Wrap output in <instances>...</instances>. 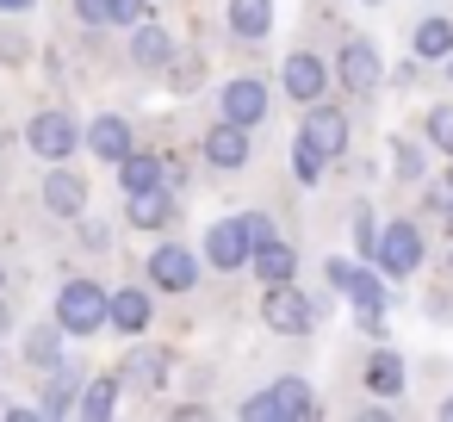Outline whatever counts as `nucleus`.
Listing matches in <instances>:
<instances>
[{
    "label": "nucleus",
    "instance_id": "0eeeda50",
    "mask_svg": "<svg viewBox=\"0 0 453 422\" xmlns=\"http://www.w3.org/2000/svg\"><path fill=\"white\" fill-rule=\"evenodd\" d=\"M150 286L162 292H193L199 286V255L187 242H156L150 249Z\"/></svg>",
    "mask_w": 453,
    "mask_h": 422
},
{
    "label": "nucleus",
    "instance_id": "dca6fc26",
    "mask_svg": "<svg viewBox=\"0 0 453 422\" xmlns=\"http://www.w3.org/2000/svg\"><path fill=\"white\" fill-rule=\"evenodd\" d=\"M249 267H255V280H261V286L298 280V249H292V242H280V236H267V242H255V249H249Z\"/></svg>",
    "mask_w": 453,
    "mask_h": 422
},
{
    "label": "nucleus",
    "instance_id": "aec40b11",
    "mask_svg": "<svg viewBox=\"0 0 453 422\" xmlns=\"http://www.w3.org/2000/svg\"><path fill=\"white\" fill-rule=\"evenodd\" d=\"M273 32V0H230V38L236 44H261Z\"/></svg>",
    "mask_w": 453,
    "mask_h": 422
},
{
    "label": "nucleus",
    "instance_id": "7c9ffc66",
    "mask_svg": "<svg viewBox=\"0 0 453 422\" xmlns=\"http://www.w3.org/2000/svg\"><path fill=\"white\" fill-rule=\"evenodd\" d=\"M422 131H428V143H434L441 156H453V106H434Z\"/></svg>",
    "mask_w": 453,
    "mask_h": 422
},
{
    "label": "nucleus",
    "instance_id": "9b49d317",
    "mask_svg": "<svg viewBox=\"0 0 453 422\" xmlns=\"http://www.w3.org/2000/svg\"><path fill=\"white\" fill-rule=\"evenodd\" d=\"M280 81H286V94H292L298 106H311V100H323L329 69H323V57H317V50H292V57H286V69H280Z\"/></svg>",
    "mask_w": 453,
    "mask_h": 422
},
{
    "label": "nucleus",
    "instance_id": "6ab92c4d",
    "mask_svg": "<svg viewBox=\"0 0 453 422\" xmlns=\"http://www.w3.org/2000/svg\"><path fill=\"white\" fill-rule=\"evenodd\" d=\"M106 323H112L119 335H143V329H150V292H143V286H125V292H112V304H106Z\"/></svg>",
    "mask_w": 453,
    "mask_h": 422
},
{
    "label": "nucleus",
    "instance_id": "b1692460",
    "mask_svg": "<svg viewBox=\"0 0 453 422\" xmlns=\"http://www.w3.org/2000/svg\"><path fill=\"white\" fill-rule=\"evenodd\" d=\"M119 187H125V193L162 187V156H150V150H131V156L119 162Z\"/></svg>",
    "mask_w": 453,
    "mask_h": 422
},
{
    "label": "nucleus",
    "instance_id": "f3484780",
    "mask_svg": "<svg viewBox=\"0 0 453 422\" xmlns=\"http://www.w3.org/2000/svg\"><path fill=\"white\" fill-rule=\"evenodd\" d=\"M44 211L50 218H81L88 211V180H75L69 168L50 162V180H44Z\"/></svg>",
    "mask_w": 453,
    "mask_h": 422
},
{
    "label": "nucleus",
    "instance_id": "ddd939ff",
    "mask_svg": "<svg viewBox=\"0 0 453 422\" xmlns=\"http://www.w3.org/2000/svg\"><path fill=\"white\" fill-rule=\"evenodd\" d=\"M81 143H88V150H94L100 162H112V168H119V162H125V156L137 150V137H131V125H125L119 112H100V119L88 125V137H81Z\"/></svg>",
    "mask_w": 453,
    "mask_h": 422
},
{
    "label": "nucleus",
    "instance_id": "f704fd0d",
    "mask_svg": "<svg viewBox=\"0 0 453 422\" xmlns=\"http://www.w3.org/2000/svg\"><path fill=\"white\" fill-rule=\"evenodd\" d=\"M106 7H112V0H75V13H81V26H106Z\"/></svg>",
    "mask_w": 453,
    "mask_h": 422
},
{
    "label": "nucleus",
    "instance_id": "4c0bfd02",
    "mask_svg": "<svg viewBox=\"0 0 453 422\" xmlns=\"http://www.w3.org/2000/svg\"><path fill=\"white\" fill-rule=\"evenodd\" d=\"M7 335H13V311H7V304H0V341H7Z\"/></svg>",
    "mask_w": 453,
    "mask_h": 422
},
{
    "label": "nucleus",
    "instance_id": "39448f33",
    "mask_svg": "<svg viewBox=\"0 0 453 422\" xmlns=\"http://www.w3.org/2000/svg\"><path fill=\"white\" fill-rule=\"evenodd\" d=\"M311 298L292 286V280H280V286H267V298H261V323L273 329V335H304L311 329Z\"/></svg>",
    "mask_w": 453,
    "mask_h": 422
},
{
    "label": "nucleus",
    "instance_id": "412c9836",
    "mask_svg": "<svg viewBox=\"0 0 453 422\" xmlns=\"http://www.w3.org/2000/svg\"><path fill=\"white\" fill-rule=\"evenodd\" d=\"M125 211H131V224H137V230H162V224L174 218V193H168V187L125 193Z\"/></svg>",
    "mask_w": 453,
    "mask_h": 422
},
{
    "label": "nucleus",
    "instance_id": "5701e85b",
    "mask_svg": "<svg viewBox=\"0 0 453 422\" xmlns=\"http://www.w3.org/2000/svg\"><path fill=\"white\" fill-rule=\"evenodd\" d=\"M19 354H26V360H32L38 372H50V366L63 360V323H38V329H26Z\"/></svg>",
    "mask_w": 453,
    "mask_h": 422
},
{
    "label": "nucleus",
    "instance_id": "a211bd4d",
    "mask_svg": "<svg viewBox=\"0 0 453 422\" xmlns=\"http://www.w3.org/2000/svg\"><path fill=\"white\" fill-rule=\"evenodd\" d=\"M168 57H174V38H168L156 19H137V26H131V63H137V69H168Z\"/></svg>",
    "mask_w": 453,
    "mask_h": 422
},
{
    "label": "nucleus",
    "instance_id": "423d86ee",
    "mask_svg": "<svg viewBox=\"0 0 453 422\" xmlns=\"http://www.w3.org/2000/svg\"><path fill=\"white\" fill-rule=\"evenodd\" d=\"M26 143H32V156H38V162H69V156H75V143H81V131H75V119H69V112H38V119L26 125Z\"/></svg>",
    "mask_w": 453,
    "mask_h": 422
},
{
    "label": "nucleus",
    "instance_id": "cd10ccee",
    "mask_svg": "<svg viewBox=\"0 0 453 422\" xmlns=\"http://www.w3.org/2000/svg\"><path fill=\"white\" fill-rule=\"evenodd\" d=\"M292 174H298V187H317V180H323V156H317L304 137H292Z\"/></svg>",
    "mask_w": 453,
    "mask_h": 422
},
{
    "label": "nucleus",
    "instance_id": "20e7f679",
    "mask_svg": "<svg viewBox=\"0 0 453 422\" xmlns=\"http://www.w3.org/2000/svg\"><path fill=\"white\" fill-rule=\"evenodd\" d=\"M329 286L360 311V317H372V311H385V298H391V286H385V273L379 267H348L342 255L329 261Z\"/></svg>",
    "mask_w": 453,
    "mask_h": 422
},
{
    "label": "nucleus",
    "instance_id": "6e6552de",
    "mask_svg": "<svg viewBox=\"0 0 453 422\" xmlns=\"http://www.w3.org/2000/svg\"><path fill=\"white\" fill-rule=\"evenodd\" d=\"M335 75H342V88H348V94H372V88L385 81L379 44H372V38H348V44H342V57H335Z\"/></svg>",
    "mask_w": 453,
    "mask_h": 422
},
{
    "label": "nucleus",
    "instance_id": "f257e3e1",
    "mask_svg": "<svg viewBox=\"0 0 453 422\" xmlns=\"http://www.w3.org/2000/svg\"><path fill=\"white\" fill-rule=\"evenodd\" d=\"M106 304H112V292H106L100 280H69V286L57 292V323H63V335H100V329H106Z\"/></svg>",
    "mask_w": 453,
    "mask_h": 422
},
{
    "label": "nucleus",
    "instance_id": "2eb2a0df",
    "mask_svg": "<svg viewBox=\"0 0 453 422\" xmlns=\"http://www.w3.org/2000/svg\"><path fill=\"white\" fill-rule=\"evenodd\" d=\"M205 261H211L218 273H236V267L249 261V236H242V224H236V218H224V224H211V230H205Z\"/></svg>",
    "mask_w": 453,
    "mask_h": 422
},
{
    "label": "nucleus",
    "instance_id": "ea45409f",
    "mask_svg": "<svg viewBox=\"0 0 453 422\" xmlns=\"http://www.w3.org/2000/svg\"><path fill=\"white\" fill-rule=\"evenodd\" d=\"M441 416H447V422H453V397H441Z\"/></svg>",
    "mask_w": 453,
    "mask_h": 422
},
{
    "label": "nucleus",
    "instance_id": "7ed1b4c3",
    "mask_svg": "<svg viewBox=\"0 0 453 422\" xmlns=\"http://www.w3.org/2000/svg\"><path fill=\"white\" fill-rule=\"evenodd\" d=\"M372 261H379V273L385 280H410L416 267H422V230L416 224H385L379 230V242H372Z\"/></svg>",
    "mask_w": 453,
    "mask_h": 422
},
{
    "label": "nucleus",
    "instance_id": "2f4dec72",
    "mask_svg": "<svg viewBox=\"0 0 453 422\" xmlns=\"http://www.w3.org/2000/svg\"><path fill=\"white\" fill-rule=\"evenodd\" d=\"M372 242H379V224H372V211H366V205H354V249H360V255H372Z\"/></svg>",
    "mask_w": 453,
    "mask_h": 422
},
{
    "label": "nucleus",
    "instance_id": "473e14b6",
    "mask_svg": "<svg viewBox=\"0 0 453 422\" xmlns=\"http://www.w3.org/2000/svg\"><path fill=\"white\" fill-rule=\"evenodd\" d=\"M150 13V0H112V7H106V26H137Z\"/></svg>",
    "mask_w": 453,
    "mask_h": 422
},
{
    "label": "nucleus",
    "instance_id": "72a5a7b5",
    "mask_svg": "<svg viewBox=\"0 0 453 422\" xmlns=\"http://www.w3.org/2000/svg\"><path fill=\"white\" fill-rule=\"evenodd\" d=\"M236 224H242V236H249V249H255V242H267V236H273V218H267V211H242V218H236Z\"/></svg>",
    "mask_w": 453,
    "mask_h": 422
},
{
    "label": "nucleus",
    "instance_id": "79ce46f5",
    "mask_svg": "<svg viewBox=\"0 0 453 422\" xmlns=\"http://www.w3.org/2000/svg\"><path fill=\"white\" fill-rule=\"evenodd\" d=\"M447 230H453V205H447Z\"/></svg>",
    "mask_w": 453,
    "mask_h": 422
},
{
    "label": "nucleus",
    "instance_id": "bb28decb",
    "mask_svg": "<svg viewBox=\"0 0 453 422\" xmlns=\"http://www.w3.org/2000/svg\"><path fill=\"white\" fill-rule=\"evenodd\" d=\"M447 50H453V26H447V19H422V26H416V57L434 63V57H447Z\"/></svg>",
    "mask_w": 453,
    "mask_h": 422
},
{
    "label": "nucleus",
    "instance_id": "f8f14e48",
    "mask_svg": "<svg viewBox=\"0 0 453 422\" xmlns=\"http://www.w3.org/2000/svg\"><path fill=\"white\" fill-rule=\"evenodd\" d=\"M119 385H131V391H143V397L162 391V385H168V354L150 348V341H137V348L119 360Z\"/></svg>",
    "mask_w": 453,
    "mask_h": 422
},
{
    "label": "nucleus",
    "instance_id": "c756f323",
    "mask_svg": "<svg viewBox=\"0 0 453 422\" xmlns=\"http://www.w3.org/2000/svg\"><path fill=\"white\" fill-rule=\"evenodd\" d=\"M391 174H397V180H422V150L397 137V143H391Z\"/></svg>",
    "mask_w": 453,
    "mask_h": 422
},
{
    "label": "nucleus",
    "instance_id": "4be33fe9",
    "mask_svg": "<svg viewBox=\"0 0 453 422\" xmlns=\"http://www.w3.org/2000/svg\"><path fill=\"white\" fill-rule=\"evenodd\" d=\"M366 391H372V397H403V354L372 348V360H366Z\"/></svg>",
    "mask_w": 453,
    "mask_h": 422
},
{
    "label": "nucleus",
    "instance_id": "c85d7f7f",
    "mask_svg": "<svg viewBox=\"0 0 453 422\" xmlns=\"http://www.w3.org/2000/svg\"><path fill=\"white\" fill-rule=\"evenodd\" d=\"M205 75V63L193 57V50H180V57H168V81L180 88V94H193V81Z\"/></svg>",
    "mask_w": 453,
    "mask_h": 422
},
{
    "label": "nucleus",
    "instance_id": "4468645a",
    "mask_svg": "<svg viewBox=\"0 0 453 422\" xmlns=\"http://www.w3.org/2000/svg\"><path fill=\"white\" fill-rule=\"evenodd\" d=\"M224 119H230V125H249V131H255V125L267 119V88H261L255 75H236V81L224 88Z\"/></svg>",
    "mask_w": 453,
    "mask_h": 422
},
{
    "label": "nucleus",
    "instance_id": "37998d69",
    "mask_svg": "<svg viewBox=\"0 0 453 422\" xmlns=\"http://www.w3.org/2000/svg\"><path fill=\"white\" fill-rule=\"evenodd\" d=\"M0 286H7V267H0Z\"/></svg>",
    "mask_w": 453,
    "mask_h": 422
},
{
    "label": "nucleus",
    "instance_id": "f03ea898",
    "mask_svg": "<svg viewBox=\"0 0 453 422\" xmlns=\"http://www.w3.org/2000/svg\"><path fill=\"white\" fill-rule=\"evenodd\" d=\"M311 410H317V397H311L304 379H273L267 391H255V397L242 403V422H298V416H311Z\"/></svg>",
    "mask_w": 453,
    "mask_h": 422
},
{
    "label": "nucleus",
    "instance_id": "393cba45",
    "mask_svg": "<svg viewBox=\"0 0 453 422\" xmlns=\"http://www.w3.org/2000/svg\"><path fill=\"white\" fill-rule=\"evenodd\" d=\"M75 397H81V379H75V372L57 360V366H50V385H44V403H38V410H44V416H69V410H75Z\"/></svg>",
    "mask_w": 453,
    "mask_h": 422
},
{
    "label": "nucleus",
    "instance_id": "e433bc0d",
    "mask_svg": "<svg viewBox=\"0 0 453 422\" xmlns=\"http://www.w3.org/2000/svg\"><path fill=\"white\" fill-rule=\"evenodd\" d=\"M81 242L88 249H106V224H81Z\"/></svg>",
    "mask_w": 453,
    "mask_h": 422
},
{
    "label": "nucleus",
    "instance_id": "1a4fd4ad",
    "mask_svg": "<svg viewBox=\"0 0 453 422\" xmlns=\"http://www.w3.org/2000/svg\"><path fill=\"white\" fill-rule=\"evenodd\" d=\"M298 137L329 162V156H342L348 150V119L335 112V106H323V100H311V112H304V125H298Z\"/></svg>",
    "mask_w": 453,
    "mask_h": 422
},
{
    "label": "nucleus",
    "instance_id": "a878e982",
    "mask_svg": "<svg viewBox=\"0 0 453 422\" xmlns=\"http://www.w3.org/2000/svg\"><path fill=\"white\" fill-rule=\"evenodd\" d=\"M75 410H81L88 422H106V416L119 410V372H112V379H88L81 397H75Z\"/></svg>",
    "mask_w": 453,
    "mask_h": 422
},
{
    "label": "nucleus",
    "instance_id": "c03bdc74",
    "mask_svg": "<svg viewBox=\"0 0 453 422\" xmlns=\"http://www.w3.org/2000/svg\"><path fill=\"white\" fill-rule=\"evenodd\" d=\"M447 273H453V255H447Z\"/></svg>",
    "mask_w": 453,
    "mask_h": 422
},
{
    "label": "nucleus",
    "instance_id": "c9c22d12",
    "mask_svg": "<svg viewBox=\"0 0 453 422\" xmlns=\"http://www.w3.org/2000/svg\"><path fill=\"white\" fill-rule=\"evenodd\" d=\"M428 205H434V211H447V205H453V174H447V180H434V187H428Z\"/></svg>",
    "mask_w": 453,
    "mask_h": 422
},
{
    "label": "nucleus",
    "instance_id": "58836bf2",
    "mask_svg": "<svg viewBox=\"0 0 453 422\" xmlns=\"http://www.w3.org/2000/svg\"><path fill=\"white\" fill-rule=\"evenodd\" d=\"M32 7V0H0V13H26Z\"/></svg>",
    "mask_w": 453,
    "mask_h": 422
},
{
    "label": "nucleus",
    "instance_id": "a19ab883",
    "mask_svg": "<svg viewBox=\"0 0 453 422\" xmlns=\"http://www.w3.org/2000/svg\"><path fill=\"white\" fill-rule=\"evenodd\" d=\"M447 75H453V50H447Z\"/></svg>",
    "mask_w": 453,
    "mask_h": 422
},
{
    "label": "nucleus",
    "instance_id": "9d476101",
    "mask_svg": "<svg viewBox=\"0 0 453 422\" xmlns=\"http://www.w3.org/2000/svg\"><path fill=\"white\" fill-rule=\"evenodd\" d=\"M199 156L211 162V168H242L249 156H255V137H249V125H211L205 137H199Z\"/></svg>",
    "mask_w": 453,
    "mask_h": 422
}]
</instances>
